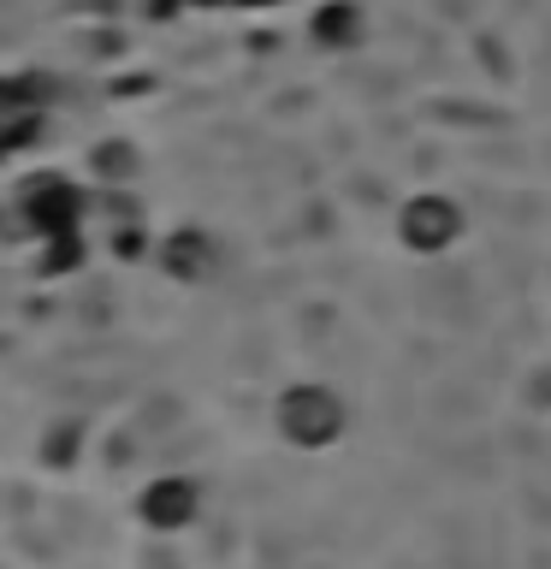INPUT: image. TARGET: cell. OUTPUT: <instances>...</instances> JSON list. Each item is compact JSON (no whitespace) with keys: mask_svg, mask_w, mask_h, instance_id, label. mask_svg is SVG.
<instances>
[{"mask_svg":"<svg viewBox=\"0 0 551 569\" xmlns=\"http://www.w3.org/2000/svg\"><path fill=\"white\" fill-rule=\"evenodd\" d=\"M344 427H350V409L332 386L302 380L279 398V433L291 439L297 451H327V445L344 439Z\"/></svg>","mask_w":551,"mask_h":569,"instance_id":"cell-1","label":"cell"},{"mask_svg":"<svg viewBox=\"0 0 551 569\" xmlns=\"http://www.w3.org/2000/svg\"><path fill=\"white\" fill-rule=\"evenodd\" d=\"M462 231H469V213L444 190H415L398 208V243L409 256H444V249H457Z\"/></svg>","mask_w":551,"mask_h":569,"instance_id":"cell-2","label":"cell"},{"mask_svg":"<svg viewBox=\"0 0 551 569\" xmlns=\"http://www.w3.org/2000/svg\"><path fill=\"white\" fill-rule=\"evenodd\" d=\"M142 516H149V528H184L196 516V487L190 480H154L142 492Z\"/></svg>","mask_w":551,"mask_h":569,"instance_id":"cell-3","label":"cell"},{"mask_svg":"<svg viewBox=\"0 0 551 569\" xmlns=\"http://www.w3.org/2000/svg\"><path fill=\"white\" fill-rule=\"evenodd\" d=\"M355 36H362V12H355L350 0H332V7L314 12V42L320 48H350Z\"/></svg>","mask_w":551,"mask_h":569,"instance_id":"cell-4","label":"cell"}]
</instances>
